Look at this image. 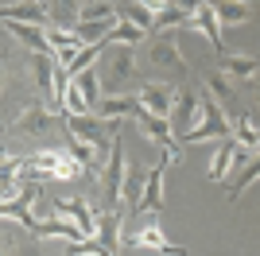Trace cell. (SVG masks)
Returning <instances> with one entry per match:
<instances>
[{"instance_id":"obj_1","label":"cell","mask_w":260,"mask_h":256,"mask_svg":"<svg viewBox=\"0 0 260 256\" xmlns=\"http://www.w3.org/2000/svg\"><path fill=\"white\" fill-rule=\"evenodd\" d=\"M132 47H136V43H109L105 47V58L98 62L105 93H124V85L136 82L140 62H136V51H132Z\"/></svg>"},{"instance_id":"obj_2","label":"cell","mask_w":260,"mask_h":256,"mask_svg":"<svg viewBox=\"0 0 260 256\" xmlns=\"http://www.w3.org/2000/svg\"><path fill=\"white\" fill-rule=\"evenodd\" d=\"M23 167H27V175L31 179H58V182H70V179H82V175H89L82 163H78L74 151H35V155H27L23 159Z\"/></svg>"},{"instance_id":"obj_3","label":"cell","mask_w":260,"mask_h":256,"mask_svg":"<svg viewBox=\"0 0 260 256\" xmlns=\"http://www.w3.org/2000/svg\"><path fill=\"white\" fill-rule=\"evenodd\" d=\"M144 62L152 66L159 78H186V62H183V51H179V39L171 31H159L148 39L144 47Z\"/></svg>"},{"instance_id":"obj_4","label":"cell","mask_w":260,"mask_h":256,"mask_svg":"<svg viewBox=\"0 0 260 256\" xmlns=\"http://www.w3.org/2000/svg\"><path fill=\"white\" fill-rule=\"evenodd\" d=\"M221 140V136H233V120H225V105L217 101V97H202V117H198V124L190 128L183 136V144H202V140Z\"/></svg>"},{"instance_id":"obj_5","label":"cell","mask_w":260,"mask_h":256,"mask_svg":"<svg viewBox=\"0 0 260 256\" xmlns=\"http://www.w3.org/2000/svg\"><path fill=\"white\" fill-rule=\"evenodd\" d=\"M124 179H128V167H124V144H120V136L113 132L109 163H105V171H101V198H105V206H120V198H124Z\"/></svg>"},{"instance_id":"obj_6","label":"cell","mask_w":260,"mask_h":256,"mask_svg":"<svg viewBox=\"0 0 260 256\" xmlns=\"http://www.w3.org/2000/svg\"><path fill=\"white\" fill-rule=\"evenodd\" d=\"M132 120H136V128H140L144 136L152 140L155 148L163 151H175V155H183L179 151V136H175V128H171V117H163V113H152V109L140 101V109L132 113Z\"/></svg>"},{"instance_id":"obj_7","label":"cell","mask_w":260,"mask_h":256,"mask_svg":"<svg viewBox=\"0 0 260 256\" xmlns=\"http://www.w3.org/2000/svg\"><path fill=\"white\" fill-rule=\"evenodd\" d=\"M124 248H136V252H186L183 245H171V241L163 237L159 221H148V225H140L136 233H124Z\"/></svg>"},{"instance_id":"obj_8","label":"cell","mask_w":260,"mask_h":256,"mask_svg":"<svg viewBox=\"0 0 260 256\" xmlns=\"http://www.w3.org/2000/svg\"><path fill=\"white\" fill-rule=\"evenodd\" d=\"M198 117H202V97L190 93V89H179V97H175V109H171V128H175V136L183 140L186 132L198 124Z\"/></svg>"},{"instance_id":"obj_9","label":"cell","mask_w":260,"mask_h":256,"mask_svg":"<svg viewBox=\"0 0 260 256\" xmlns=\"http://www.w3.org/2000/svg\"><path fill=\"white\" fill-rule=\"evenodd\" d=\"M179 155L175 151H163V159L155 163L152 171H148V182H144V198H140V210L136 213H159L163 210V175H167V163H175Z\"/></svg>"},{"instance_id":"obj_10","label":"cell","mask_w":260,"mask_h":256,"mask_svg":"<svg viewBox=\"0 0 260 256\" xmlns=\"http://www.w3.org/2000/svg\"><path fill=\"white\" fill-rule=\"evenodd\" d=\"M120 217H124V213H117V206H105V210L98 213V241H101V248H105V256L124 248V229H120Z\"/></svg>"},{"instance_id":"obj_11","label":"cell","mask_w":260,"mask_h":256,"mask_svg":"<svg viewBox=\"0 0 260 256\" xmlns=\"http://www.w3.org/2000/svg\"><path fill=\"white\" fill-rule=\"evenodd\" d=\"M51 124H54V113L47 105H27L20 117H16L12 132H16V136H47Z\"/></svg>"},{"instance_id":"obj_12","label":"cell","mask_w":260,"mask_h":256,"mask_svg":"<svg viewBox=\"0 0 260 256\" xmlns=\"http://www.w3.org/2000/svg\"><path fill=\"white\" fill-rule=\"evenodd\" d=\"M4 31L12 35V39H20L27 51H51L54 54V43L51 35H47V27H39V23H20V20H4Z\"/></svg>"},{"instance_id":"obj_13","label":"cell","mask_w":260,"mask_h":256,"mask_svg":"<svg viewBox=\"0 0 260 256\" xmlns=\"http://www.w3.org/2000/svg\"><path fill=\"white\" fill-rule=\"evenodd\" d=\"M140 109V93H132V89H124V93H105L101 97V105L93 109L98 117H105V120H124L128 117L132 120V113Z\"/></svg>"},{"instance_id":"obj_14","label":"cell","mask_w":260,"mask_h":256,"mask_svg":"<svg viewBox=\"0 0 260 256\" xmlns=\"http://www.w3.org/2000/svg\"><path fill=\"white\" fill-rule=\"evenodd\" d=\"M35 237H62V241H93V237L82 229V225L74 221V217H66V213H58V217H47V221L35 225Z\"/></svg>"},{"instance_id":"obj_15","label":"cell","mask_w":260,"mask_h":256,"mask_svg":"<svg viewBox=\"0 0 260 256\" xmlns=\"http://www.w3.org/2000/svg\"><path fill=\"white\" fill-rule=\"evenodd\" d=\"M136 93H140V101H144L148 109H152V113H163V117H171V109H175V97H179V89H171L167 82H144L140 89H136Z\"/></svg>"},{"instance_id":"obj_16","label":"cell","mask_w":260,"mask_h":256,"mask_svg":"<svg viewBox=\"0 0 260 256\" xmlns=\"http://www.w3.org/2000/svg\"><path fill=\"white\" fill-rule=\"evenodd\" d=\"M190 23H194L198 31L210 39V47H214L217 54H229V51H225V39H221V20H217V12H214V4H210V0H202V4H198V12H194V20H190Z\"/></svg>"},{"instance_id":"obj_17","label":"cell","mask_w":260,"mask_h":256,"mask_svg":"<svg viewBox=\"0 0 260 256\" xmlns=\"http://www.w3.org/2000/svg\"><path fill=\"white\" fill-rule=\"evenodd\" d=\"M4 20L51 27V8H47V0H20V4H8V8H4Z\"/></svg>"},{"instance_id":"obj_18","label":"cell","mask_w":260,"mask_h":256,"mask_svg":"<svg viewBox=\"0 0 260 256\" xmlns=\"http://www.w3.org/2000/svg\"><path fill=\"white\" fill-rule=\"evenodd\" d=\"M54 210H58V213H66V217H74V221L82 225V229H86L89 237H98V213L89 210V202H86V198H58V202H54Z\"/></svg>"},{"instance_id":"obj_19","label":"cell","mask_w":260,"mask_h":256,"mask_svg":"<svg viewBox=\"0 0 260 256\" xmlns=\"http://www.w3.org/2000/svg\"><path fill=\"white\" fill-rule=\"evenodd\" d=\"M210 4H214L221 27H237V23L252 20V4L249 0H210Z\"/></svg>"},{"instance_id":"obj_20","label":"cell","mask_w":260,"mask_h":256,"mask_svg":"<svg viewBox=\"0 0 260 256\" xmlns=\"http://www.w3.org/2000/svg\"><path fill=\"white\" fill-rule=\"evenodd\" d=\"M221 70L229 78H237V82H252L260 74V58H249V54H221Z\"/></svg>"},{"instance_id":"obj_21","label":"cell","mask_w":260,"mask_h":256,"mask_svg":"<svg viewBox=\"0 0 260 256\" xmlns=\"http://www.w3.org/2000/svg\"><path fill=\"white\" fill-rule=\"evenodd\" d=\"M206 89H210V97L221 101V105H233V101H237V78H229L221 66L206 74Z\"/></svg>"},{"instance_id":"obj_22","label":"cell","mask_w":260,"mask_h":256,"mask_svg":"<svg viewBox=\"0 0 260 256\" xmlns=\"http://www.w3.org/2000/svg\"><path fill=\"white\" fill-rule=\"evenodd\" d=\"M237 148H241V144H237V136H221V144H217V151H214V163H210V171H206V175H210L214 182H221V179H225L229 163L237 159Z\"/></svg>"},{"instance_id":"obj_23","label":"cell","mask_w":260,"mask_h":256,"mask_svg":"<svg viewBox=\"0 0 260 256\" xmlns=\"http://www.w3.org/2000/svg\"><path fill=\"white\" fill-rule=\"evenodd\" d=\"M117 12H120V20H132L144 31L155 27V12L148 8V0H117Z\"/></svg>"},{"instance_id":"obj_24","label":"cell","mask_w":260,"mask_h":256,"mask_svg":"<svg viewBox=\"0 0 260 256\" xmlns=\"http://www.w3.org/2000/svg\"><path fill=\"white\" fill-rule=\"evenodd\" d=\"M256 179H260V151H252V155H249V163H245V167H241L237 175H233V186H229V202H237V198H241L245 190H249V186H252Z\"/></svg>"},{"instance_id":"obj_25","label":"cell","mask_w":260,"mask_h":256,"mask_svg":"<svg viewBox=\"0 0 260 256\" xmlns=\"http://www.w3.org/2000/svg\"><path fill=\"white\" fill-rule=\"evenodd\" d=\"M47 8H51L54 27H74L82 16V0H47Z\"/></svg>"},{"instance_id":"obj_26","label":"cell","mask_w":260,"mask_h":256,"mask_svg":"<svg viewBox=\"0 0 260 256\" xmlns=\"http://www.w3.org/2000/svg\"><path fill=\"white\" fill-rule=\"evenodd\" d=\"M233 136H237L241 148H249V151L260 148V124L252 117H237V120H233Z\"/></svg>"},{"instance_id":"obj_27","label":"cell","mask_w":260,"mask_h":256,"mask_svg":"<svg viewBox=\"0 0 260 256\" xmlns=\"http://www.w3.org/2000/svg\"><path fill=\"white\" fill-rule=\"evenodd\" d=\"M194 20V12H186V8H175V4H167V8L155 16V27L159 31H171V27H186V23Z\"/></svg>"},{"instance_id":"obj_28","label":"cell","mask_w":260,"mask_h":256,"mask_svg":"<svg viewBox=\"0 0 260 256\" xmlns=\"http://www.w3.org/2000/svg\"><path fill=\"white\" fill-rule=\"evenodd\" d=\"M144 182H148V171H128V179H124V202H128V210H132V213L140 210Z\"/></svg>"},{"instance_id":"obj_29","label":"cell","mask_w":260,"mask_h":256,"mask_svg":"<svg viewBox=\"0 0 260 256\" xmlns=\"http://www.w3.org/2000/svg\"><path fill=\"white\" fill-rule=\"evenodd\" d=\"M167 4H175V8H186V12H198V4H202V0H167Z\"/></svg>"},{"instance_id":"obj_30","label":"cell","mask_w":260,"mask_h":256,"mask_svg":"<svg viewBox=\"0 0 260 256\" xmlns=\"http://www.w3.org/2000/svg\"><path fill=\"white\" fill-rule=\"evenodd\" d=\"M252 82H256V101H260V74H256V78H252Z\"/></svg>"},{"instance_id":"obj_31","label":"cell","mask_w":260,"mask_h":256,"mask_svg":"<svg viewBox=\"0 0 260 256\" xmlns=\"http://www.w3.org/2000/svg\"><path fill=\"white\" fill-rule=\"evenodd\" d=\"M82 4H89V0H82Z\"/></svg>"}]
</instances>
